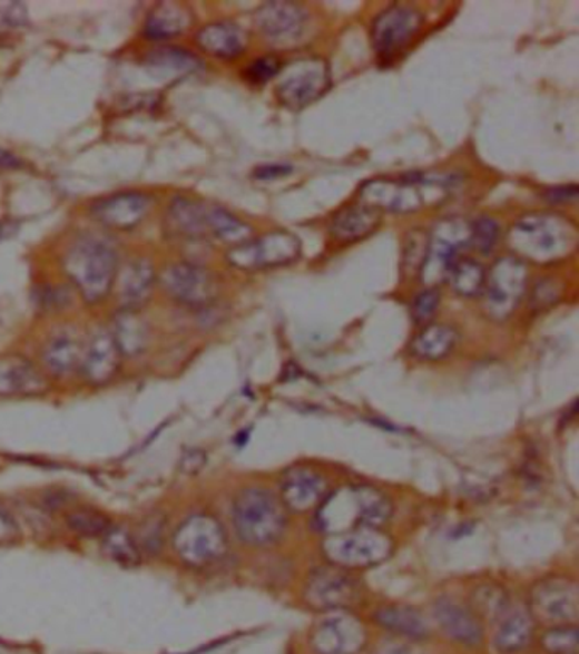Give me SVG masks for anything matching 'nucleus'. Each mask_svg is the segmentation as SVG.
Masks as SVG:
<instances>
[{
    "label": "nucleus",
    "mask_w": 579,
    "mask_h": 654,
    "mask_svg": "<svg viewBox=\"0 0 579 654\" xmlns=\"http://www.w3.org/2000/svg\"><path fill=\"white\" fill-rule=\"evenodd\" d=\"M393 515L390 498L374 487L351 485L326 495L316 508V526L326 536L372 527L383 529Z\"/></svg>",
    "instance_id": "nucleus-1"
},
{
    "label": "nucleus",
    "mask_w": 579,
    "mask_h": 654,
    "mask_svg": "<svg viewBox=\"0 0 579 654\" xmlns=\"http://www.w3.org/2000/svg\"><path fill=\"white\" fill-rule=\"evenodd\" d=\"M508 244L517 258L552 264L571 255L578 245V228L558 213H530L508 233Z\"/></svg>",
    "instance_id": "nucleus-2"
},
{
    "label": "nucleus",
    "mask_w": 579,
    "mask_h": 654,
    "mask_svg": "<svg viewBox=\"0 0 579 654\" xmlns=\"http://www.w3.org/2000/svg\"><path fill=\"white\" fill-rule=\"evenodd\" d=\"M65 274L76 284L87 303L105 300L118 274V255L115 248L96 236H80L65 252Z\"/></svg>",
    "instance_id": "nucleus-3"
},
{
    "label": "nucleus",
    "mask_w": 579,
    "mask_h": 654,
    "mask_svg": "<svg viewBox=\"0 0 579 654\" xmlns=\"http://www.w3.org/2000/svg\"><path fill=\"white\" fill-rule=\"evenodd\" d=\"M449 194L445 177L415 176L401 179L367 180L361 187V204L383 213H415L425 204L440 203Z\"/></svg>",
    "instance_id": "nucleus-4"
},
{
    "label": "nucleus",
    "mask_w": 579,
    "mask_h": 654,
    "mask_svg": "<svg viewBox=\"0 0 579 654\" xmlns=\"http://www.w3.org/2000/svg\"><path fill=\"white\" fill-rule=\"evenodd\" d=\"M283 501L264 488H247L233 504V526L248 546L267 547L279 543L287 527Z\"/></svg>",
    "instance_id": "nucleus-5"
},
{
    "label": "nucleus",
    "mask_w": 579,
    "mask_h": 654,
    "mask_svg": "<svg viewBox=\"0 0 579 654\" xmlns=\"http://www.w3.org/2000/svg\"><path fill=\"white\" fill-rule=\"evenodd\" d=\"M322 549L330 565L336 568H371L393 555V539L383 529L361 527L347 533L330 534L323 540Z\"/></svg>",
    "instance_id": "nucleus-6"
},
{
    "label": "nucleus",
    "mask_w": 579,
    "mask_h": 654,
    "mask_svg": "<svg viewBox=\"0 0 579 654\" xmlns=\"http://www.w3.org/2000/svg\"><path fill=\"white\" fill-rule=\"evenodd\" d=\"M471 242V223L464 218H445L426 236V251L420 267V280L426 287L448 281L459 254Z\"/></svg>",
    "instance_id": "nucleus-7"
},
{
    "label": "nucleus",
    "mask_w": 579,
    "mask_h": 654,
    "mask_svg": "<svg viewBox=\"0 0 579 654\" xmlns=\"http://www.w3.org/2000/svg\"><path fill=\"white\" fill-rule=\"evenodd\" d=\"M277 77V99L291 111H301L313 105L332 87L328 64L320 57L297 58L281 68Z\"/></svg>",
    "instance_id": "nucleus-8"
},
{
    "label": "nucleus",
    "mask_w": 579,
    "mask_h": 654,
    "mask_svg": "<svg viewBox=\"0 0 579 654\" xmlns=\"http://www.w3.org/2000/svg\"><path fill=\"white\" fill-rule=\"evenodd\" d=\"M173 540L177 556L194 568L215 565L228 550V537L222 523L208 514L193 515L184 520Z\"/></svg>",
    "instance_id": "nucleus-9"
},
{
    "label": "nucleus",
    "mask_w": 579,
    "mask_h": 654,
    "mask_svg": "<svg viewBox=\"0 0 579 654\" xmlns=\"http://www.w3.org/2000/svg\"><path fill=\"white\" fill-rule=\"evenodd\" d=\"M527 265L517 257H501L484 280V312L494 322H503L516 313L526 296Z\"/></svg>",
    "instance_id": "nucleus-10"
},
{
    "label": "nucleus",
    "mask_w": 579,
    "mask_h": 654,
    "mask_svg": "<svg viewBox=\"0 0 579 654\" xmlns=\"http://www.w3.org/2000/svg\"><path fill=\"white\" fill-rule=\"evenodd\" d=\"M301 242L290 232H271L235 245L226 252V261L241 271L284 267L300 258Z\"/></svg>",
    "instance_id": "nucleus-11"
},
{
    "label": "nucleus",
    "mask_w": 579,
    "mask_h": 654,
    "mask_svg": "<svg viewBox=\"0 0 579 654\" xmlns=\"http://www.w3.org/2000/svg\"><path fill=\"white\" fill-rule=\"evenodd\" d=\"M422 28V12L410 6H391L372 22V45L380 57L391 58L412 43Z\"/></svg>",
    "instance_id": "nucleus-12"
},
{
    "label": "nucleus",
    "mask_w": 579,
    "mask_h": 654,
    "mask_svg": "<svg viewBox=\"0 0 579 654\" xmlns=\"http://www.w3.org/2000/svg\"><path fill=\"white\" fill-rule=\"evenodd\" d=\"M160 283L177 303L190 308L208 306L218 294L215 275L189 262L168 265L160 275Z\"/></svg>",
    "instance_id": "nucleus-13"
},
{
    "label": "nucleus",
    "mask_w": 579,
    "mask_h": 654,
    "mask_svg": "<svg viewBox=\"0 0 579 654\" xmlns=\"http://www.w3.org/2000/svg\"><path fill=\"white\" fill-rule=\"evenodd\" d=\"M530 614L546 623H576L579 615L578 585L566 578L537 583L530 595Z\"/></svg>",
    "instance_id": "nucleus-14"
},
{
    "label": "nucleus",
    "mask_w": 579,
    "mask_h": 654,
    "mask_svg": "<svg viewBox=\"0 0 579 654\" xmlns=\"http://www.w3.org/2000/svg\"><path fill=\"white\" fill-rule=\"evenodd\" d=\"M359 597V585L347 569L320 568L312 573L306 583L304 598L316 611H344Z\"/></svg>",
    "instance_id": "nucleus-15"
},
{
    "label": "nucleus",
    "mask_w": 579,
    "mask_h": 654,
    "mask_svg": "<svg viewBox=\"0 0 579 654\" xmlns=\"http://www.w3.org/2000/svg\"><path fill=\"white\" fill-rule=\"evenodd\" d=\"M365 644V629L355 615L333 611L316 624L312 646L316 654H357Z\"/></svg>",
    "instance_id": "nucleus-16"
},
{
    "label": "nucleus",
    "mask_w": 579,
    "mask_h": 654,
    "mask_svg": "<svg viewBox=\"0 0 579 654\" xmlns=\"http://www.w3.org/2000/svg\"><path fill=\"white\" fill-rule=\"evenodd\" d=\"M281 498L286 510L306 514L315 510L325 500L328 484L318 472L306 468H294L281 479Z\"/></svg>",
    "instance_id": "nucleus-17"
},
{
    "label": "nucleus",
    "mask_w": 579,
    "mask_h": 654,
    "mask_svg": "<svg viewBox=\"0 0 579 654\" xmlns=\"http://www.w3.org/2000/svg\"><path fill=\"white\" fill-rule=\"evenodd\" d=\"M150 196L144 193H118L92 204L94 218L111 230H131L140 225L150 209Z\"/></svg>",
    "instance_id": "nucleus-18"
},
{
    "label": "nucleus",
    "mask_w": 579,
    "mask_h": 654,
    "mask_svg": "<svg viewBox=\"0 0 579 654\" xmlns=\"http://www.w3.org/2000/svg\"><path fill=\"white\" fill-rule=\"evenodd\" d=\"M121 365V352L112 339L111 332L99 330L90 336L89 343L84 348L80 369L90 384L109 383L115 380Z\"/></svg>",
    "instance_id": "nucleus-19"
},
{
    "label": "nucleus",
    "mask_w": 579,
    "mask_h": 654,
    "mask_svg": "<svg viewBox=\"0 0 579 654\" xmlns=\"http://www.w3.org/2000/svg\"><path fill=\"white\" fill-rule=\"evenodd\" d=\"M48 390L43 372L21 355H0V397H38Z\"/></svg>",
    "instance_id": "nucleus-20"
},
{
    "label": "nucleus",
    "mask_w": 579,
    "mask_h": 654,
    "mask_svg": "<svg viewBox=\"0 0 579 654\" xmlns=\"http://www.w3.org/2000/svg\"><path fill=\"white\" fill-rule=\"evenodd\" d=\"M308 21V12L294 2H267L255 14V25L268 40H296Z\"/></svg>",
    "instance_id": "nucleus-21"
},
{
    "label": "nucleus",
    "mask_w": 579,
    "mask_h": 654,
    "mask_svg": "<svg viewBox=\"0 0 579 654\" xmlns=\"http://www.w3.org/2000/svg\"><path fill=\"white\" fill-rule=\"evenodd\" d=\"M165 225L168 233L180 238L203 240L212 236L209 233V206L189 199L176 197L168 206Z\"/></svg>",
    "instance_id": "nucleus-22"
},
{
    "label": "nucleus",
    "mask_w": 579,
    "mask_h": 654,
    "mask_svg": "<svg viewBox=\"0 0 579 654\" xmlns=\"http://www.w3.org/2000/svg\"><path fill=\"white\" fill-rule=\"evenodd\" d=\"M383 215L364 204H354L340 209L330 223V235L338 244H355L359 240L367 238L380 228Z\"/></svg>",
    "instance_id": "nucleus-23"
},
{
    "label": "nucleus",
    "mask_w": 579,
    "mask_h": 654,
    "mask_svg": "<svg viewBox=\"0 0 579 654\" xmlns=\"http://www.w3.org/2000/svg\"><path fill=\"white\" fill-rule=\"evenodd\" d=\"M435 618L440 627L452 640L465 646H475L483 640V626L471 608L462 607L449 598H442L435 605Z\"/></svg>",
    "instance_id": "nucleus-24"
},
{
    "label": "nucleus",
    "mask_w": 579,
    "mask_h": 654,
    "mask_svg": "<svg viewBox=\"0 0 579 654\" xmlns=\"http://www.w3.org/2000/svg\"><path fill=\"white\" fill-rule=\"evenodd\" d=\"M196 41L200 50L206 53L232 60V58L241 57L244 53L248 45V37L241 26L223 21L204 26L196 35Z\"/></svg>",
    "instance_id": "nucleus-25"
},
{
    "label": "nucleus",
    "mask_w": 579,
    "mask_h": 654,
    "mask_svg": "<svg viewBox=\"0 0 579 654\" xmlns=\"http://www.w3.org/2000/svg\"><path fill=\"white\" fill-rule=\"evenodd\" d=\"M155 283V269L145 258H136L126 265L119 281V301L122 310H133L144 306L150 297Z\"/></svg>",
    "instance_id": "nucleus-26"
},
{
    "label": "nucleus",
    "mask_w": 579,
    "mask_h": 654,
    "mask_svg": "<svg viewBox=\"0 0 579 654\" xmlns=\"http://www.w3.org/2000/svg\"><path fill=\"white\" fill-rule=\"evenodd\" d=\"M193 22V12L177 2H160L155 6L145 25V35L150 40H168L179 37Z\"/></svg>",
    "instance_id": "nucleus-27"
},
{
    "label": "nucleus",
    "mask_w": 579,
    "mask_h": 654,
    "mask_svg": "<svg viewBox=\"0 0 579 654\" xmlns=\"http://www.w3.org/2000/svg\"><path fill=\"white\" fill-rule=\"evenodd\" d=\"M459 333L449 325L430 323L413 339L410 351L422 361H440L454 351Z\"/></svg>",
    "instance_id": "nucleus-28"
},
{
    "label": "nucleus",
    "mask_w": 579,
    "mask_h": 654,
    "mask_svg": "<svg viewBox=\"0 0 579 654\" xmlns=\"http://www.w3.org/2000/svg\"><path fill=\"white\" fill-rule=\"evenodd\" d=\"M82 355L84 348L79 340L68 333L55 335L43 349L45 365L55 375L72 374L80 368Z\"/></svg>",
    "instance_id": "nucleus-29"
},
{
    "label": "nucleus",
    "mask_w": 579,
    "mask_h": 654,
    "mask_svg": "<svg viewBox=\"0 0 579 654\" xmlns=\"http://www.w3.org/2000/svg\"><path fill=\"white\" fill-rule=\"evenodd\" d=\"M374 621L390 633L400 634L410 640H423L429 634L425 618L419 611L403 605L383 607L374 614Z\"/></svg>",
    "instance_id": "nucleus-30"
},
{
    "label": "nucleus",
    "mask_w": 579,
    "mask_h": 654,
    "mask_svg": "<svg viewBox=\"0 0 579 654\" xmlns=\"http://www.w3.org/2000/svg\"><path fill=\"white\" fill-rule=\"evenodd\" d=\"M111 335L121 355H138L147 348V325L133 310H121L116 315Z\"/></svg>",
    "instance_id": "nucleus-31"
},
{
    "label": "nucleus",
    "mask_w": 579,
    "mask_h": 654,
    "mask_svg": "<svg viewBox=\"0 0 579 654\" xmlns=\"http://www.w3.org/2000/svg\"><path fill=\"white\" fill-rule=\"evenodd\" d=\"M532 636V614L526 611H513L500 624L494 644L501 653H517L529 646Z\"/></svg>",
    "instance_id": "nucleus-32"
},
{
    "label": "nucleus",
    "mask_w": 579,
    "mask_h": 654,
    "mask_svg": "<svg viewBox=\"0 0 579 654\" xmlns=\"http://www.w3.org/2000/svg\"><path fill=\"white\" fill-rule=\"evenodd\" d=\"M199 67L200 61L194 55L179 48H158L147 57V68L150 74L155 77H165V79L196 72Z\"/></svg>",
    "instance_id": "nucleus-33"
},
{
    "label": "nucleus",
    "mask_w": 579,
    "mask_h": 654,
    "mask_svg": "<svg viewBox=\"0 0 579 654\" xmlns=\"http://www.w3.org/2000/svg\"><path fill=\"white\" fill-rule=\"evenodd\" d=\"M102 549L108 558L122 568H135L141 563V549L135 537L121 527H111L102 536Z\"/></svg>",
    "instance_id": "nucleus-34"
},
{
    "label": "nucleus",
    "mask_w": 579,
    "mask_h": 654,
    "mask_svg": "<svg viewBox=\"0 0 579 654\" xmlns=\"http://www.w3.org/2000/svg\"><path fill=\"white\" fill-rule=\"evenodd\" d=\"M209 233L215 238L235 247V245L248 242L254 232L247 223L236 218L226 209L219 208V206H209Z\"/></svg>",
    "instance_id": "nucleus-35"
},
{
    "label": "nucleus",
    "mask_w": 579,
    "mask_h": 654,
    "mask_svg": "<svg viewBox=\"0 0 579 654\" xmlns=\"http://www.w3.org/2000/svg\"><path fill=\"white\" fill-rule=\"evenodd\" d=\"M448 280L451 281L452 290L459 296L475 297L483 293L487 271H484L480 262L471 261V258H459L454 267H452Z\"/></svg>",
    "instance_id": "nucleus-36"
},
{
    "label": "nucleus",
    "mask_w": 579,
    "mask_h": 654,
    "mask_svg": "<svg viewBox=\"0 0 579 654\" xmlns=\"http://www.w3.org/2000/svg\"><path fill=\"white\" fill-rule=\"evenodd\" d=\"M472 608L475 617L494 618L503 617L508 614V605H510V598H508L507 592L497 585H481L475 588L471 595Z\"/></svg>",
    "instance_id": "nucleus-37"
},
{
    "label": "nucleus",
    "mask_w": 579,
    "mask_h": 654,
    "mask_svg": "<svg viewBox=\"0 0 579 654\" xmlns=\"http://www.w3.org/2000/svg\"><path fill=\"white\" fill-rule=\"evenodd\" d=\"M67 524L73 533L86 537H102L112 527L105 514L90 508L72 511L67 517Z\"/></svg>",
    "instance_id": "nucleus-38"
},
{
    "label": "nucleus",
    "mask_w": 579,
    "mask_h": 654,
    "mask_svg": "<svg viewBox=\"0 0 579 654\" xmlns=\"http://www.w3.org/2000/svg\"><path fill=\"white\" fill-rule=\"evenodd\" d=\"M540 643L549 654H578V629L575 626L552 627L543 634Z\"/></svg>",
    "instance_id": "nucleus-39"
},
{
    "label": "nucleus",
    "mask_w": 579,
    "mask_h": 654,
    "mask_svg": "<svg viewBox=\"0 0 579 654\" xmlns=\"http://www.w3.org/2000/svg\"><path fill=\"white\" fill-rule=\"evenodd\" d=\"M500 240V226L494 219L481 216L471 222V245L480 254L488 255L493 252L494 245Z\"/></svg>",
    "instance_id": "nucleus-40"
},
{
    "label": "nucleus",
    "mask_w": 579,
    "mask_h": 654,
    "mask_svg": "<svg viewBox=\"0 0 579 654\" xmlns=\"http://www.w3.org/2000/svg\"><path fill=\"white\" fill-rule=\"evenodd\" d=\"M283 64L272 55H265V57L257 58L252 61L247 68H245V79L254 86H264L268 80L279 76Z\"/></svg>",
    "instance_id": "nucleus-41"
},
{
    "label": "nucleus",
    "mask_w": 579,
    "mask_h": 654,
    "mask_svg": "<svg viewBox=\"0 0 579 654\" xmlns=\"http://www.w3.org/2000/svg\"><path fill=\"white\" fill-rule=\"evenodd\" d=\"M439 303L440 294L436 287H426L425 291H422L413 301L412 313L415 322L420 323V325L429 323L435 315Z\"/></svg>",
    "instance_id": "nucleus-42"
},
{
    "label": "nucleus",
    "mask_w": 579,
    "mask_h": 654,
    "mask_svg": "<svg viewBox=\"0 0 579 654\" xmlns=\"http://www.w3.org/2000/svg\"><path fill=\"white\" fill-rule=\"evenodd\" d=\"M559 294L561 293H559V287L556 286V283H552L551 280L542 281V283L537 284L536 291H533L532 306L536 310L549 308L559 300Z\"/></svg>",
    "instance_id": "nucleus-43"
},
{
    "label": "nucleus",
    "mask_w": 579,
    "mask_h": 654,
    "mask_svg": "<svg viewBox=\"0 0 579 654\" xmlns=\"http://www.w3.org/2000/svg\"><path fill=\"white\" fill-rule=\"evenodd\" d=\"M291 172H293L291 165L267 164L255 168V170L252 172V177H254L255 180H276L281 179V177L290 176Z\"/></svg>",
    "instance_id": "nucleus-44"
},
{
    "label": "nucleus",
    "mask_w": 579,
    "mask_h": 654,
    "mask_svg": "<svg viewBox=\"0 0 579 654\" xmlns=\"http://www.w3.org/2000/svg\"><path fill=\"white\" fill-rule=\"evenodd\" d=\"M576 197H578V186H575V184H571V186L556 187V189L546 193V199L552 204L571 203Z\"/></svg>",
    "instance_id": "nucleus-45"
},
{
    "label": "nucleus",
    "mask_w": 579,
    "mask_h": 654,
    "mask_svg": "<svg viewBox=\"0 0 579 654\" xmlns=\"http://www.w3.org/2000/svg\"><path fill=\"white\" fill-rule=\"evenodd\" d=\"M160 534H161V523L155 524L154 520H150L148 526H145L144 536H141V540H136L138 546L147 547L148 550H155V547L160 546Z\"/></svg>",
    "instance_id": "nucleus-46"
},
{
    "label": "nucleus",
    "mask_w": 579,
    "mask_h": 654,
    "mask_svg": "<svg viewBox=\"0 0 579 654\" xmlns=\"http://www.w3.org/2000/svg\"><path fill=\"white\" fill-rule=\"evenodd\" d=\"M383 654H425L423 651L416 650L413 646H406V644H391Z\"/></svg>",
    "instance_id": "nucleus-47"
},
{
    "label": "nucleus",
    "mask_w": 579,
    "mask_h": 654,
    "mask_svg": "<svg viewBox=\"0 0 579 654\" xmlns=\"http://www.w3.org/2000/svg\"><path fill=\"white\" fill-rule=\"evenodd\" d=\"M0 167H18V158L9 152L0 150Z\"/></svg>",
    "instance_id": "nucleus-48"
}]
</instances>
